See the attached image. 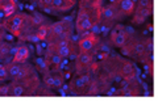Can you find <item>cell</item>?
I'll use <instances>...</instances> for the list:
<instances>
[{
	"label": "cell",
	"instance_id": "6da1fadb",
	"mask_svg": "<svg viewBox=\"0 0 158 101\" xmlns=\"http://www.w3.org/2000/svg\"><path fill=\"white\" fill-rule=\"evenodd\" d=\"M24 24V14H12V17L6 22V26L13 34H19V30Z\"/></svg>",
	"mask_w": 158,
	"mask_h": 101
},
{
	"label": "cell",
	"instance_id": "7a4b0ae2",
	"mask_svg": "<svg viewBox=\"0 0 158 101\" xmlns=\"http://www.w3.org/2000/svg\"><path fill=\"white\" fill-rule=\"evenodd\" d=\"M96 43V40L94 38V36H88L85 37L79 41V47H81V51H91L94 49Z\"/></svg>",
	"mask_w": 158,
	"mask_h": 101
},
{
	"label": "cell",
	"instance_id": "3957f363",
	"mask_svg": "<svg viewBox=\"0 0 158 101\" xmlns=\"http://www.w3.org/2000/svg\"><path fill=\"white\" fill-rule=\"evenodd\" d=\"M116 8L113 7V6H110V7H106V8H103L102 11H100V18L103 21H111L113 20V18L116 17Z\"/></svg>",
	"mask_w": 158,
	"mask_h": 101
},
{
	"label": "cell",
	"instance_id": "277c9868",
	"mask_svg": "<svg viewBox=\"0 0 158 101\" xmlns=\"http://www.w3.org/2000/svg\"><path fill=\"white\" fill-rule=\"evenodd\" d=\"M135 8V2L133 0H118V9L123 12V13H131Z\"/></svg>",
	"mask_w": 158,
	"mask_h": 101
},
{
	"label": "cell",
	"instance_id": "5b68a950",
	"mask_svg": "<svg viewBox=\"0 0 158 101\" xmlns=\"http://www.w3.org/2000/svg\"><path fill=\"white\" fill-rule=\"evenodd\" d=\"M94 25V21L91 17H87V18H83V20H79L77 21V29L78 32H85V30H90Z\"/></svg>",
	"mask_w": 158,
	"mask_h": 101
},
{
	"label": "cell",
	"instance_id": "8992f818",
	"mask_svg": "<svg viewBox=\"0 0 158 101\" xmlns=\"http://www.w3.org/2000/svg\"><path fill=\"white\" fill-rule=\"evenodd\" d=\"M29 55V51L25 46H20L19 49H16V54H15V62H17V63H21L28 58Z\"/></svg>",
	"mask_w": 158,
	"mask_h": 101
},
{
	"label": "cell",
	"instance_id": "52a82bcc",
	"mask_svg": "<svg viewBox=\"0 0 158 101\" xmlns=\"http://www.w3.org/2000/svg\"><path fill=\"white\" fill-rule=\"evenodd\" d=\"M2 12H3L4 17H11L12 14H15V12H16V6H15V3L12 0L2 7Z\"/></svg>",
	"mask_w": 158,
	"mask_h": 101
},
{
	"label": "cell",
	"instance_id": "ba28073f",
	"mask_svg": "<svg viewBox=\"0 0 158 101\" xmlns=\"http://www.w3.org/2000/svg\"><path fill=\"white\" fill-rule=\"evenodd\" d=\"M112 41H113V43H115L117 47L124 46V45H125V42H127V34H125L124 32L117 33V34L112 36Z\"/></svg>",
	"mask_w": 158,
	"mask_h": 101
},
{
	"label": "cell",
	"instance_id": "9c48e42d",
	"mask_svg": "<svg viewBox=\"0 0 158 101\" xmlns=\"http://www.w3.org/2000/svg\"><path fill=\"white\" fill-rule=\"evenodd\" d=\"M91 60H92V55L88 54V51H82L81 55L78 56V64H81V66L90 64Z\"/></svg>",
	"mask_w": 158,
	"mask_h": 101
},
{
	"label": "cell",
	"instance_id": "30bf717a",
	"mask_svg": "<svg viewBox=\"0 0 158 101\" xmlns=\"http://www.w3.org/2000/svg\"><path fill=\"white\" fill-rule=\"evenodd\" d=\"M11 45L9 43H0V59H6L11 55Z\"/></svg>",
	"mask_w": 158,
	"mask_h": 101
},
{
	"label": "cell",
	"instance_id": "8fae6325",
	"mask_svg": "<svg viewBox=\"0 0 158 101\" xmlns=\"http://www.w3.org/2000/svg\"><path fill=\"white\" fill-rule=\"evenodd\" d=\"M52 32H53L57 37L63 36V34H65V25H63V22H56V24H53Z\"/></svg>",
	"mask_w": 158,
	"mask_h": 101
},
{
	"label": "cell",
	"instance_id": "7c38bea8",
	"mask_svg": "<svg viewBox=\"0 0 158 101\" xmlns=\"http://www.w3.org/2000/svg\"><path fill=\"white\" fill-rule=\"evenodd\" d=\"M133 71H135V67H133L132 63H125L123 66V70H121V74L124 78H128L129 75H133Z\"/></svg>",
	"mask_w": 158,
	"mask_h": 101
},
{
	"label": "cell",
	"instance_id": "4fadbf2b",
	"mask_svg": "<svg viewBox=\"0 0 158 101\" xmlns=\"http://www.w3.org/2000/svg\"><path fill=\"white\" fill-rule=\"evenodd\" d=\"M57 54L61 56V58H66L71 54V47L66 45V46H61V47H58V51H57Z\"/></svg>",
	"mask_w": 158,
	"mask_h": 101
},
{
	"label": "cell",
	"instance_id": "5bb4252c",
	"mask_svg": "<svg viewBox=\"0 0 158 101\" xmlns=\"http://www.w3.org/2000/svg\"><path fill=\"white\" fill-rule=\"evenodd\" d=\"M133 51H135L136 55L145 54V43L144 42H137L136 45L133 46Z\"/></svg>",
	"mask_w": 158,
	"mask_h": 101
},
{
	"label": "cell",
	"instance_id": "9a60e30c",
	"mask_svg": "<svg viewBox=\"0 0 158 101\" xmlns=\"http://www.w3.org/2000/svg\"><path fill=\"white\" fill-rule=\"evenodd\" d=\"M71 85H73V87H74V88H75V89H78V91H82V89H83V88H85V87H86L85 81L82 80V78H79V76L73 80Z\"/></svg>",
	"mask_w": 158,
	"mask_h": 101
},
{
	"label": "cell",
	"instance_id": "2e32d148",
	"mask_svg": "<svg viewBox=\"0 0 158 101\" xmlns=\"http://www.w3.org/2000/svg\"><path fill=\"white\" fill-rule=\"evenodd\" d=\"M48 32H49V28L45 26V25H41L38 28V30H37V37H38V40H45L46 36H48Z\"/></svg>",
	"mask_w": 158,
	"mask_h": 101
},
{
	"label": "cell",
	"instance_id": "e0dca14e",
	"mask_svg": "<svg viewBox=\"0 0 158 101\" xmlns=\"http://www.w3.org/2000/svg\"><path fill=\"white\" fill-rule=\"evenodd\" d=\"M20 67H21V66H20V64L17 63V62H15V63H12V64L7 68V70H8V75H9V76H13V78H15V75H16L17 72H19Z\"/></svg>",
	"mask_w": 158,
	"mask_h": 101
},
{
	"label": "cell",
	"instance_id": "ac0fdd59",
	"mask_svg": "<svg viewBox=\"0 0 158 101\" xmlns=\"http://www.w3.org/2000/svg\"><path fill=\"white\" fill-rule=\"evenodd\" d=\"M74 4H75L74 0H63L62 6H61V8H59V11H69L70 8L74 7Z\"/></svg>",
	"mask_w": 158,
	"mask_h": 101
},
{
	"label": "cell",
	"instance_id": "d6986e66",
	"mask_svg": "<svg viewBox=\"0 0 158 101\" xmlns=\"http://www.w3.org/2000/svg\"><path fill=\"white\" fill-rule=\"evenodd\" d=\"M24 95V88L21 85H13L12 87V96H16V97H20V96Z\"/></svg>",
	"mask_w": 158,
	"mask_h": 101
},
{
	"label": "cell",
	"instance_id": "ffe728a7",
	"mask_svg": "<svg viewBox=\"0 0 158 101\" xmlns=\"http://www.w3.org/2000/svg\"><path fill=\"white\" fill-rule=\"evenodd\" d=\"M138 8L152 9V0H138Z\"/></svg>",
	"mask_w": 158,
	"mask_h": 101
},
{
	"label": "cell",
	"instance_id": "44dd1931",
	"mask_svg": "<svg viewBox=\"0 0 158 101\" xmlns=\"http://www.w3.org/2000/svg\"><path fill=\"white\" fill-rule=\"evenodd\" d=\"M145 18H146V17L144 16V14H141L138 11H136V13H135V22H136V24L144 22V21H145Z\"/></svg>",
	"mask_w": 158,
	"mask_h": 101
},
{
	"label": "cell",
	"instance_id": "7402d4cb",
	"mask_svg": "<svg viewBox=\"0 0 158 101\" xmlns=\"http://www.w3.org/2000/svg\"><path fill=\"white\" fill-rule=\"evenodd\" d=\"M61 59H62V58L59 56L58 54H52V56H50L52 64H61Z\"/></svg>",
	"mask_w": 158,
	"mask_h": 101
},
{
	"label": "cell",
	"instance_id": "603a6c76",
	"mask_svg": "<svg viewBox=\"0 0 158 101\" xmlns=\"http://www.w3.org/2000/svg\"><path fill=\"white\" fill-rule=\"evenodd\" d=\"M7 76H8V70H7V67L0 66V80L7 79Z\"/></svg>",
	"mask_w": 158,
	"mask_h": 101
},
{
	"label": "cell",
	"instance_id": "cb8c5ba5",
	"mask_svg": "<svg viewBox=\"0 0 158 101\" xmlns=\"http://www.w3.org/2000/svg\"><path fill=\"white\" fill-rule=\"evenodd\" d=\"M27 76V68H23V67H20V70L16 75H15V78L16 79H23V78H25Z\"/></svg>",
	"mask_w": 158,
	"mask_h": 101
},
{
	"label": "cell",
	"instance_id": "d4e9b609",
	"mask_svg": "<svg viewBox=\"0 0 158 101\" xmlns=\"http://www.w3.org/2000/svg\"><path fill=\"white\" fill-rule=\"evenodd\" d=\"M11 85H2L0 87V96H8Z\"/></svg>",
	"mask_w": 158,
	"mask_h": 101
},
{
	"label": "cell",
	"instance_id": "484cf974",
	"mask_svg": "<svg viewBox=\"0 0 158 101\" xmlns=\"http://www.w3.org/2000/svg\"><path fill=\"white\" fill-rule=\"evenodd\" d=\"M44 81L48 87H53V81H54V76H50V75H45L44 78Z\"/></svg>",
	"mask_w": 158,
	"mask_h": 101
},
{
	"label": "cell",
	"instance_id": "4316f807",
	"mask_svg": "<svg viewBox=\"0 0 158 101\" xmlns=\"http://www.w3.org/2000/svg\"><path fill=\"white\" fill-rule=\"evenodd\" d=\"M62 2H63V0H52L50 7L54 8V9H58V11H59V8H61V6H62Z\"/></svg>",
	"mask_w": 158,
	"mask_h": 101
},
{
	"label": "cell",
	"instance_id": "83f0119b",
	"mask_svg": "<svg viewBox=\"0 0 158 101\" xmlns=\"http://www.w3.org/2000/svg\"><path fill=\"white\" fill-rule=\"evenodd\" d=\"M153 51V41L149 40L145 43V52H152Z\"/></svg>",
	"mask_w": 158,
	"mask_h": 101
},
{
	"label": "cell",
	"instance_id": "f1b7e54d",
	"mask_svg": "<svg viewBox=\"0 0 158 101\" xmlns=\"http://www.w3.org/2000/svg\"><path fill=\"white\" fill-rule=\"evenodd\" d=\"M63 84H62V79L59 78H54V81H53V87H57V88H59V87H62Z\"/></svg>",
	"mask_w": 158,
	"mask_h": 101
},
{
	"label": "cell",
	"instance_id": "f546056e",
	"mask_svg": "<svg viewBox=\"0 0 158 101\" xmlns=\"http://www.w3.org/2000/svg\"><path fill=\"white\" fill-rule=\"evenodd\" d=\"M87 17H90V13L83 11V12H81V13L78 14V20H77V21H79V20H83V18H87Z\"/></svg>",
	"mask_w": 158,
	"mask_h": 101
},
{
	"label": "cell",
	"instance_id": "4dcf8cb0",
	"mask_svg": "<svg viewBox=\"0 0 158 101\" xmlns=\"http://www.w3.org/2000/svg\"><path fill=\"white\" fill-rule=\"evenodd\" d=\"M81 78H82V80H83V81H85V84H86V85L91 83V76H90V75H88V74H86V75H83V76H81Z\"/></svg>",
	"mask_w": 158,
	"mask_h": 101
},
{
	"label": "cell",
	"instance_id": "1f68e13d",
	"mask_svg": "<svg viewBox=\"0 0 158 101\" xmlns=\"http://www.w3.org/2000/svg\"><path fill=\"white\" fill-rule=\"evenodd\" d=\"M124 33H125V34H133V33H135V29H133L132 26H127L125 28V30H124Z\"/></svg>",
	"mask_w": 158,
	"mask_h": 101
},
{
	"label": "cell",
	"instance_id": "d6a6232c",
	"mask_svg": "<svg viewBox=\"0 0 158 101\" xmlns=\"http://www.w3.org/2000/svg\"><path fill=\"white\" fill-rule=\"evenodd\" d=\"M120 32H123V26L121 25H117L115 28V30L112 32V36H115V34H117V33H120Z\"/></svg>",
	"mask_w": 158,
	"mask_h": 101
},
{
	"label": "cell",
	"instance_id": "836d02e7",
	"mask_svg": "<svg viewBox=\"0 0 158 101\" xmlns=\"http://www.w3.org/2000/svg\"><path fill=\"white\" fill-rule=\"evenodd\" d=\"M37 63L40 64V67H41V68H45V67H46L45 60H42V59H37Z\"/></svg>",
	"mask_w": 158,
	"mask_h": 101
},
{
	"label": "cell",
	"instance_id": "e575fe53",
	"mask_svg": "<svg viewBox=\"0 0 158 101\" xmlns=\"http://www.w3.org/2000/svg\"><path fill=\"white\" fill-rule=\"evenodd\" d=\"M42 18L40 17V16H37V14H34V17H33V22L34 24H40V21H41Z\"/></svg>",
	"mask_w": 158,
	"mask_h": 101
},
{
	"label": "cell",
	"instance_id": "d590c367",
	"mask_svg": "<svg viewBox=\"0 0 158 101\" xmlns=\"http://www.w3.org/2000/svg\"><path fill=\"white\" fill-rule=\"evenodd\" d=\"M41 4L42 6H45V7H48V6H50L52 4V0H41Z\"/></svg>",
	"mask_w": 158,
	"mask_h": 101
},
{
	"label": "cell",
	"instance_id": "8d00e7d4",
	"mask_svg": "<svg viewBox=\"0 0 158 101\" xmlns=\"http://www.w3.org/2000/svg\"><path fill=\"white\" fill-rule=\"evenodd\" d=\"M44 12H48V13H52V8H50V7H44Z\"/></svg>",
	"mask_w": 158,
	"mask_h": 101
},
{
	"label": "cell",
	"instance_id": "74e56055",
	"mask_svg": "<svg viewBox=\"0 0 158 101\" xmlns=\"http://www.w3.org/2000/svg\"><path fill=\"white\" fill-rule=\"evenodd\" d=\"M70 76H71L70 72H66V74H65V78H66V79H70Z\"/></svg>",
	"mask_w": 158,
	"mask_h": 101
},
{
	"label": "cell",
	"instance_id": "f35d334b",
	"mask_svg": "<svg viewBox=\"0 0 158 101\" xmlns=\"http://www.w3.org/2000/svg\"><path fill=\"white\" fill-rule=\"evenodd\" d=\"M0 42H2V33H0Z\"/></svg>",
	"mask_w": 158,
	"mask_h": 101
}]
</instances>
